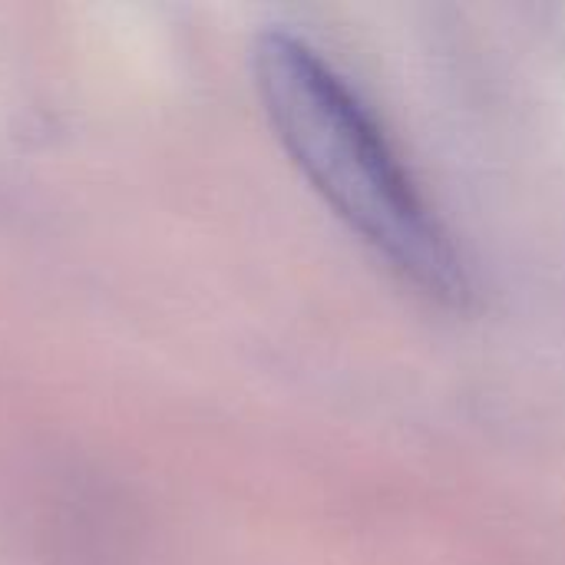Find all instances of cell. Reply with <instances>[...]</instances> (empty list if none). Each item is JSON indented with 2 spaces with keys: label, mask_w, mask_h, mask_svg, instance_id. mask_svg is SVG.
Instances as JSON below:
<instances>
[{
  "label": "cell",
  "mask_w": 565,
  "mask_h": 565,
  "mask_svg": "<svg viewBox=\"0 0 565 565\" xmlns=\"http://www.w3.org/2000/svg\"><path fill=\"white\" fill-rule=\"evenodd\" d=\"M252 66L275 136L321 199L427 298L463 308V255L334 66L288 30H265Z\"/></svg>",
  "instance_id": "obj_1"
}]
</instances>
